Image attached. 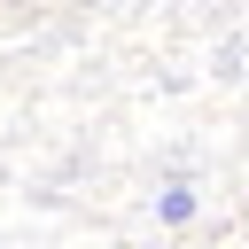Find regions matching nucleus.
Listing matches in <instances>:
<instances>
[{
	"mask_svg": "<svg viewBox=\"0 0 249 249\" xmlns=\"http://www.w3.org/2000/svg\"><path fill=\"white\" fill-rule=\"evenodd\" d=\"M156 218H163V226H187V218H195V187H187V179H163V195H156Z\"/></svg>",
	"mask_w": 249,
	"mask_h": 249,
	"instance_id": "f257e3e1",
	"label": "nucleus"
}]
</instances>
